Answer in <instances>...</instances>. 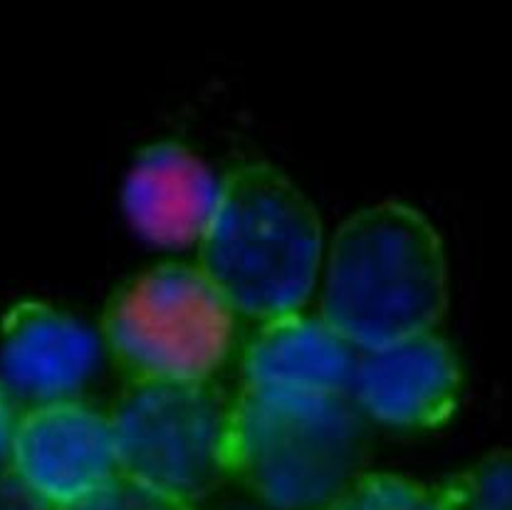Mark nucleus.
Masks as SVG:
<instances>
[{"instance_id": "10", "label": "nucleus", "mask_w": 512, "mask_h": 510, "mask_svg": "<svg viewBox=\"0 0 512 510\" xmlns=\"http://www.w3.org/2000/svg\"><path fill=\"white\" fill-rule=\"evenodd\" d=\"M218 179L206 161L179 142L146 147L122 186L127 221L144 241L161 248L198 243L213 204Z\"/></svg>"}, {"instance_id": "4", "label": "nucleus", "mask_w": 512, "mask_h": 510, "mask_svg": "<svg viewBox=\"0 0 512 510\" xmlns=\"http://www.w3.org/2000/svg\"><path fill=\"white\" fill-rule=\"evenodd\" d=\"M235 317L198 265L164 263L112 295L102 340L132 382H196L226 362Z\"/></svg>"}, {"instance_id": "2", "label": "nucleus", "mask_w": 512, "mask_h": 510, "mask_svg": "<svg viewBox=\"0 0 512 510\" xmlns=\"http://www.w3.org/2000/svg\"><path fill=\"white\" fill-rule=\"evenodd\" d=\"M322 275L320 315L357 350L433 330L448 305L441 236L399 201L349 216L329 243Z\"/></svg>"}, {"instance_id": "14", "label": "nucleus", "mask_w": 512, "mask_h": 510, "mask_svg": "<svg viewBox=\"0 0 512 510\" xmlns=\"http://www.w3.org/2000/svg\"><path fill=\"white\" fill-rule=\"evenodd\" d=\"M0 510H50L38 498L30 496L15 478L0 483Z\"/></svg>"}, {"instance_id": "6", "label": "nucleus", "mask_w": 512, "mask_h": 510, "mask_svg": "<svg viewBox=\"0 0 512 510\" xmlns=\"http://www.w3.org/2000/svg\"><path fill=\"white\" fill-rule=\"evenodd\" d=\"M8 461L15 481L50 510L119 473L109 414L80 399L40 404L18 416Z\"/></svg>"}, {"instance_id": "12", "label": "nucleus", "mask_w": 512, "mask_h": 510, "mask_svg": "<svg viewBox=\"0 0 512 510\" xmlns=\"http://www.w3.org/2000/svg\"><path fill=\"white\" fill-rule=\"evenodd\" d=\"M443 510H512V466L508 451H493L468 471L438 486Z\"/></svg>"}, {"instance_id": "13", "label": "nucleus", "mask_w": 512, "mask_h": 510, "mask_svg": "<svg viewBox=\"0 0 512 510\" xmlns=\"http://www.w3.org/2000/svg\"><path fill=\"white\" fill-rule=\"evenodd\" d=\"M55 510H193V506L119 471L90 493Z\"/></svg>"}, {"instance_id": "11", "label": "nucleus", "mask_w": 512, "mask_h": 510, "mask_svg": "<svg viewBox=\"0 0 512 510\" xmlns=\"http://www.w3.org/2000/svg\"><path fill=\"white\" fill-rule=\"evenodd\" d=\"M322 510H443V503L438 486L399 473L364 471Z\"/></svg>"}, {"instance_id": "9", "label": "nucleus", "mask_w": 512, "mask_h": 510, "mask_svg": "<svg viewBox=\"0 0 512 510\" xmlns=\"http://www.w3.org/2000/svg\"><path fill=\"white\" fill-rule=\"evenodd\" d=\"M357 352L322 315L297 310L270 317L245 350L243 389L280 399L344 397Z\"/></svg>"}, {"instance_id": "16", "label": "nucleus", "mask_w": 512, "mask_h": 510, "mask_svg": "<svg viewBox=\"0 0 512 510\" xmlns=\"http://www.w3.org/2000/svg\"><path fill=\"white\" fill-rule=\"evenodd\" d=\"M193 510H273V508L263 506V503H258L253 498L250 503L248 501H231V503H218V506H208L206 501H201L193 506Z\"/></svg>"}, {"instance_id": "15", "label": "nucleus", "mask_w": 512, "mask_h": 510, "mask_svg": "<svg viewBox=\"0 0 512 510\" xmlns=\"http://www.w3.org/2000/svg\"><path fill=\"white\" fill-rule=\"evenodd\" d=\"M15 416L13 411V402H10L8 392L0 387V461L8 459L10 454V441H13V431H15Z\"/></svg>"}, {"instance_id": "5", "label": "nucleus", "mask_w": 512, "mask_h": 510, "mask_svg": "<svg viewBox=\"0 0 512 510\" xmlns=\"http://www.w3.org/2000/svg\"><path fill=\"white\" fill-rule=\"evenodd\" d=\"M231 399L213 379L132 382L112 421L119 471L196 506L226 473Z\"/></svg>"}, {"instance_id": "8", "label": "nucleus", "mask_w": 512, "mask_h": 510, "mask_svg": "<svg viewBox=\"0 0 512 510\" xmlns=\"http://www.w3.org/2000/svg\"><path fill=\"white\" fill-rule=\"evenodd\" d=\"M99 337L75 315L20 303L0 327V387L30 407L80 397L97 372Z\"/></svg>"}, {"instance_id": "1", "label": "nucleus", "mask_w": 512, "mask_h": 510, "mask_svg": "<svg viewBox=\"0 0 512 510\" xmlns=\"http://www.w3.org/2000/svg\"><path fill=\"white\" fill-rule=\"evenodd\" d=\"M196 246L198 268L235 315L260 322L302 310L325 258L317 208L268 164L240 166L218 181Z\"/></svg>"}, {"instance_id": "7", "label": "nucleus", "mask_w": 512, "mask_h": 510, "mask_svg": "<svg viewBox=\"0 0 512 510\" xmlns=\"http://www.w3.org/2000/svg\"><path fill=\"white\" fill-rule=\"evenodd\" d=\"M461 387L456 352L428 330L359 350L349 397L369 421L426 431L456 414Z\"/></svg>"}, {"instance_id": "3", "label": "nucleus", "mask_w": 512, "mask_h": 510, "mask_svg": "<svg viewBox=\"0 0 512 510\" xmlns=\"http://www.w3.org/2000/svg\"><path fill=\"white\" fill-rule=\"evenodd\" d=\"M369 419L349 394L280 399L240 389L226 434L228 481L273 510H322L362 476Z\"/></svg>"}]
</instances>
